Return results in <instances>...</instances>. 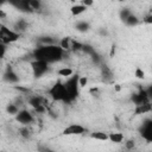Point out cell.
<instances>
[{"label":"cell","instance_id":"1","mask_svg":"<svg viewBox=\"0 0 152 152\" xmlns=\"http://www.w3.org/2000/svg\"><path fill=\"white\" fill-rule=\"evenodd\" d=\"M65 51L59 46V44H53V45H38L33 51H32V57L33 61H43L49 64L59 62L63 59Z\"/></svg>","mask_w":152,"mask_h":152},{"label":"cell","instance_id":"2","mask_svg":"<svg viewBox=\"0 0 152 152\" xmlns=\"http://www.w3.org/2000/svg\"><path fill=\"white\" fill-rule=\"evenodd\" d=\"M80 75L78 74H74L71 77L66 78V81L64 82L66 93H68V103L72 102L74 100H76V97L78 96L80 93Z\"/></svg>","mask_w":152,"mask_h":152},{"label":"cell","instance_id":"3","mask_svg":"<svg viewBox=\"0 0 152 152\" xmlns=\"http://www.w3.org/2000/svg\"><path fill=\"white\" fill-rule=\"evenodd\" d=\"M49 95L52 100L55 101H61L64 103H68V93L65 89V86L63 82L57 81L50 89H49Z\"/></svg>","mask_w":152,"mask_h":152},{"label":"cell","instance_id":"4","mask_svg":"<svg viewBox=\"0 0 152 152\" xmlns=\"http://www.w3.org/2000/svg\"><path fill=\"white\" fill-rule=\"evenodd\" d=\"M19 38H20V33H18L13 28H10L6 25L1 24V26H0V40H1V44L8 45V44H12V43L17 42Z\"/></svg>","mask_w":152,"mask_h":152},{"label":"cell","instance_id":"5","mask_svg":"<svg viewBox=\"0 0 152 152\" xmlns=\"http://www.w3.org/2000/svg\"><path fill=\"white\" fill-rule=\"evenodd\" d=\"M30 65H31L33 76L34 77H42L48 72L50 64L46 62H43V61H31Z\"/></svg>","mask_w":152,"mask_h":152},{"label":"cell","instance_id":"6","mask_svg":"<svg viewBox=\"0 0 152 152\" xmlns=\"http://www.w3.org/2000/svg\"><path fill=\"white\" fill-rule=\"evenodd\" d=\"M28 103L38 113H44L46 109V101L40 95H31L28 97Z\"/></svg>","mask_w":152,"mask_h":152},{"label":"cell","instance_id":"7","mask_svg":"<svg viewBox=\"0 0 152 152\" xmlns=\"http://www.w3.org/2000/svg\"><path fill=\"white\" fill-rule=\"evenodd\" d=\"M139 133L145 141L152 142V119L144 121V124L139 128Z\"/></svg>","mask_w":152,"mask_h":152},{"label":"cell","instance_id":"8","mask_svg":"<svg viewBox=\"0 0 152 152\" xmlns=\"http://www.w3.org/2000/svg\"><path fill=\"white\" fill-rule=\"evenodd\" d=\"M15 120H17L19 124H21L23 126H28L30 124L33 122L34 118H33V115L31 114V112H28L27 109H20L19 113L15 115Z\"/></svg>","mask_w":152,"mask_h":152},{"label":"cell","instance_id":"9","mask_svg":"<svg viewBox=\"0 0 152 152\" xmlns=\"http://www.w3.org/2000/svg\"><path fill=\"white\" fill-rule=\"evenodd\" d=\"M86 131H87L86 127H83L78 124H71L63 129V134L64 135H80V134L86 133Z\"/></svg>","mask_w":152,"mask_h":152},{"label":"cell","instance_id":"10","mask_svg":"<svg viewBox=\"0 0 152 152\" xmlns=\"http://www.w3.org/2000/svg\"><path fill=\"white\" fill-rule=\"evenodd\" d=\"M11 5H13L17 10L25 12V13H33V10L30 5V0H12L10 1Z\"/></svg>","mask_w":152,"mask_h":152},{"label":"cell","instance_id":"11","mask_svg":"<svg viewBox=\"0 0 152 152\" xmlns=\"http://www.w3.org/2000/svg\"><path fill=\"white\" fill-rule=\"evenodd\" d=\"M132 102L138 106V104H142V103H146V102H151L148 96H147V93H146V89H140L138 93L133 94L132 95Z\"/></svg>","mask_w":152,"mask_h":152},{"label":"cell","instance_id":"12","mask_svg":"<svg viewBox=\"0 0 152 152\" xmlns=\"http://www.w3.org/2000/svg\"><path fill=\"white\" fill-rule=\"evenodd\" d=\"M2 78H4L5 82L11 83V84L19 82V76H18V74H17V72L13 70V68H11V66H7V68H6V70H5L4 75H2Z\"/></svg>","mask_w":152,"mask_h":152},{"label":"cell","instance_id":"13","mask_svg":"<svg viewBox=\"0 0 152 152\" xmlns=\"http://www.w3.org/2000/svg\"><path fill=\"white\" fill-rule=\"evenodd\" d=\"M150 112H152V102H146V103H142V104H138V106H135V109H134L135 115L146 114V113H150Z\"/></svg>","mask_w":152,"mask_h":152},{"label":"cell","instance_id":"14","mask_svg":"<svg viewBox=\"0 0 152 152\" xmlns=\"http://www.w3.org/2000/svg\"><path fill=\"white\" fill-rule=\"evenodd\" d=\"M74 42H75L74 39L69 38V37H64V38H62V39L59 40V46L66 52V51H69V50H72Z\"/></svg>","mask_w":152,"mask_h":152},{"label":"cell","instance_id":"15","mask_svg":"<svg viewBox=\"0 0 152 152\" xmlns=\"http://www.w3.org/2000/svg\"><path fill=\"white\" fill-rule=\"evenodd\" d=\"M101 76L104 82H112L113 81V72L107 65H101Z\"/></svg>","mask_w":152,"mask_h":152},{"label":"cell","instance_id":"16","mask_svg":"<svg viewBox=\"0 0 152 152\" xmlns=\"http://www.w3.org/2000/svg\"><path fill=\"white\" fill-rule=\"evenodd\" d=\"M28 27V23L25 20V19H18L14 25H13V30L17 31L18 33H21L23 31H25L26 28Z\"/></svg>","mask_w":152,"mask_h":152},{"label":"cell","instance_id":"17","mask_svg":"<svg viewBox=\"0 0 152 152\" xmlns=\"http://www.w3.org/2000/svg\"><path fill=\"white\" fill-rule=\"evenodd\" d=\"M90 137L95 140H100V141H107L109 140V134H107L106 132H102V131H96V132H93L90 134Z\"/></svg>","mask_w":152,"mask_h":152},{"label":"cell","instance_id":"18","mask_svg":"<svg viewBox=\"0 0 152 152\" xmlns=\"http://www.w3.org/2000/svg\"><path fill=\"white\" fill-rule=\"evenodd\" d=\"M70 11H71V14H72L74 17H77V15L82 14L83 12H86V11H87V7L83 6L82 4H76V5H74V6L70 8Z\"/></svg>","mask_w":152,"mask_h":152},{"label":"cell","instance_id":"19","mask_svg":"<svg viewBox=\"0 0 152 152\" xmlns=\"http://www.w3.org/2000/svg\"><path fill=\"white\" fill-rule=\"evenodd\" d=\"M57 74H58L59 76H63V77L69 78V77H71V76L74 75V70H72L71 68L63 66V68H61V69H58V70H57Z\"/></svg>","mask_w":152,"mask_h":152},{"label":"cell","instance_id":"20","mask_svg":"<svg viewBox=\"0 0 152 152\" xmlns=\"http://www.w3.org/2000/svg\"><path fill=\"white\" fill-rule=\"evenodd\" d=\"M109 140H110L112 142L120 144V142H122V140H124V134H122V133H119V132L109 133Z\"/></svg>","mask_w":152,"mask_h":152},{"label":"cell","instance_id":"21","mask_svg":"<svg viewBox=\"0 0 152 152\" xmlns=\"http://www.w3.org/2000/svg\"><path fill=\"white\" fill-rule=\"evenodd\" d=\"M89 28H90V25H89L88 21L82 20V21H77L76 23V30L80 31V32H87Z\"/></svg>","mask_w":152,"mask_h":152},{"label":"cell","instance_id":"22","mask_svg":"<svg viewBox=\"0 0 152 152\" xmlns=\"http://www.w3.org/2000/svg\"><path fill=\"white\" fill-rule=\"evenodd\" d=\"M38 43L39 45H53V44H57L56 40L51 37H40L38 39Z\"/></svg>","mask_w":152,"mask_h":152},{"label":"cell","instance_id":"23","mask_svg":"<svg viewBox=\"0 0 152 152\" xmlns=\"http://www.w3.org/2000/svg\"><path fill=\"white\" fill-rule=\"evenodd\" d=\"M125 24H126L127 26H135V25L139 24V18H138L135 14L132 13V14L128 17V19L125 21Z\"/></svg>","mask_w":152,"mask_h":152},{"label":"cell","instance_id":"24","mask_svg":"<svg viewBox=\"0 0 152 152\" xmlns=\"http://www.w3.org/2000/svg\"><path fill=\"white\" fill-rule=\"evenodd\" d=\"M6 110H7V113H8L10 115H17L20 109H19L18 104H15V103H10V104L7 106V108H6Z\"/></svg>","mask_w":152,"mask_h":152},{"label":"cell","instance_id":"25","mask_svg":"<svg viewBox=\"0 0 152 152\" xmlns=\"http://www.w3.org/2000/svg\"><path fill=\"white\" fill-rule=\"evenodd\" d=\"M132 14V12H131V10H128V8H122L121 11H120V13H119V15H120V19L125 23L127 19H128V17Z\"/></svg>","mask_w":152,"mask_h":152},{"label":"cell","instance_id":"26","mask_svg":"<svg viewBox=\"0 0 152 152\" xmlns=\"http://www.w3.org/2000/svg\"><path fill=\"white\" fill-rule=\"evenodd\" d=\"M30 5H31L33 12H36V11H40V10H42V2L38 1V0H30Z\"/></svg>","mask_w":152,"mask_h":152},{"label":"cell","instance_id":"27","mask_svg":"<svg viewBox=\"0 0 152 152\" xmlns=\"http://www.w3.org/2000/svg\"><path fill=\"white\" fill-rule=\"evenodd\" d=\"M19 133H20V135L24 137V138H30V135H31V131H30V128H28L27 126H24V127L19 131Z\"/></svg>","mask_w":152,"mask_h":152},{"label":"cell","instance_id":"28","mask_svg":"<svg viewBox=\"0 0 152 152\" xmlns=\"http://www.w3.org/2000/svg\"><path fill=\"white\" fill-rule=\"evenodd\" d=\"M134 145H135V142H134L133 139H129V140H127V141L125 142V147H126V150H129V151L133 150Z\"/></svg>","mask_w":152,"mask_h":152},{"label":"cell","instance_id":"29","mask_svg":"<svg viewBox=\"0 0 152 152\" xmlns=\"http://www.w3.org/2000/svg\"><path fill=\"white\" fill-rule=\"evenodd\" d=\"M134 75H135L137 78H144V77H145V74H144V71H142L140 68H137V69H135Z\"/></svg>","mask_w":152,"mask_h":152},{"label":"cell","instance_id":"30","mask_svg":"<svg viewBox=\"0 0 152 152\" xmlns=\"http://www.w3.org/2000/svg\"><path fill=\"white\" fill-rule=\"evenodd\" d=\"M142 23H145V24H152V13L146 14V15L142 18Z\"/></svg>","mask_w":152,"mask_h":152},{"label":"cell","instance_id":"31","mask_svg":"<svg viewBox=\"0 0 152 152\" xmlns=\"http://www.w3.org/2000/svg\"><path fill=\"white\" fill-rule=\"evenodd\" d=\"M88 83V77L87 76H81L80 77V87H84Z\"/></svg>","mask_w":152,"mask_h":152},{"label":"cell","instance_id":"32","mask_svg":"<svg viewBox=\"0 0 152 152\" xmlns=\"http://www.w3.org/2000/svg\"><path fill=\"white\" fill-rule=\"evenodd\" d=\"M146 93H147V96H148V99H150V101L152 102V84L146 89Z\"/></svg>","mask_w":152,"mask_h":152},{"label":"cell","instance_id":"33","mask_svg":"<svg viewBox=\"0 0 152 152\" xmlns=\"http://www.w3.org/2000/svg\"><path fill=\"white\" fill-rule=\"evenodd\" d=\"M81 4H82L83 6H86V7H88V6H91V5H93V1H89V0H83V1H81Z\"/></svg>","mask_w":152,"mask_h":152},{"label":"cell","instance_id":"34","mask_svg":"<svg viewBox=\"0 0 152 152\" xmlns=\"http://www.w3.org/2000/svg\"><path fill=\"white\" fill-rule=\"evenodd\" d=\"M114 52H115V46L113 45V46H112V51H110V56H113V55H114Z\"/></svg>","mask_w":152,"mask_h":152},{"label":"cell","instance_id":"35","mask_svg":"<svg viewBox=\"0 0 152 152\" xmlns=\"http://www.w3.org/2000/svg\"><path fill=\"white\" fill-rule=\"evenodd\" d=\"M114 89H115L116 91H119V90H120V86H119V84H115V87H114Z\"/></svg>","mask_w":152,"mask_h":152}]
</instances>
